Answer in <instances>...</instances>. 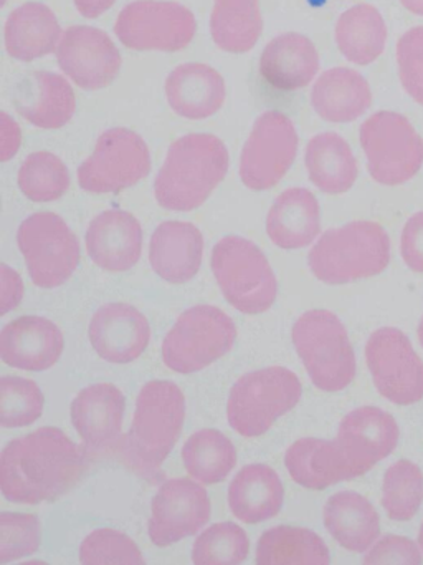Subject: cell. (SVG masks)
I'll use <instances>...</instances> for the list:
<instances>
[{"mask_svg": "<svg viewBox=\"0 0 423 565\" xmlns=\"http://www.w3.org/2000/svg\"><path fill=\"white\" fill-rule=\"evenodd\" d=\"M83 451L62 429L45 426L13 439L0 456V489L15 504H42L65 494L88 468Z\"/></svg>", "mask_w": 423, "mask_h": 565, "instance_id": "cell-1", "label": "cell"}, {"mask_svg": "<svg viewBox=\"0 0 423 565\" xmlns=\"http://www.w3.org/2000/svg\"><path fill=\"white\" fill-rule=\"evenodd\" d=\"M184 419V393L175 383H145L135 399L131 428L118 448L124 465L151 484L162 481V465L181 436Z\"/></svg>", "mask_w": 423, "mask_h": 565, "instance_id": "cell-2", "label": "cell"}, {"mask_svg": "<svg viewBox=\"0 0 423 565\" xmlns=\"http://www.w3.org/2000/svg\"><path fill=\"white\" fill-rule=\"evenodd\" d=\"M228 171V150L214 135L191 134L169 148L164 164L154 181L159 206L169 211L197 210L224 181Z\"/></svg>", "mask_w": 423, "mask_h": 565, "instance_id": "cell-3", "label": "cell"}, {"mask_svg": "<svg viewBox=\"0 0 423 565\" xmlns=\"http://www.w3.org/2000/svg\"><path fill=\"white\" fill-rule=\"evenodd\" d=\"M389 263V234L373 221H354L326 231L307 256L311 273L329 286L379 276Z\"/></svg>", "mask_w": 423, "mask_h": 565, "instance_id": "cell-4", "label": "cell"}, {"mask_svg": "<svg viewBox=\"0 0 423 565\" xmlns=\"http://www.w3.org/2000/svg\"><path fill=\"white\" fill-rule=\"evenodd\" d=\"M291 340L317 390L336 393L352 383L356 355L336 313L324 309L303 313L291 330Z\"/></svg>", "mask_w": 423, "mask_h": 565, "instance_id": "cell-5", "label": "cell"}, {"mask_svg": "<svg viewBox=\"0 0 423 565\" xmlns=\"http://www.w3.org/2000/svg\"><path fill=\"white\" fill-rule=\"evenodd\" d=\"M212 273L231 307L247 316L267 312L278 296L273 269L260 247L243 237L228 236L212 250Z\"/></svg>", "mask_w": 423, "mask_h": 565, "instance_id": "cell-6", "label": "cell"}, {"mask_svg": "<svg viewBox=\"0 0 423 565\" xmlns=\"http://www.w3.org/2000/svg\"><path fill=\"white\" fill-rule=\"evenodd\" d=\"M301 393L303 386L296 373L284 366L247 373L228 395V423L238 435L257 438L300 403Z\"/></svg>", "mask_w": 423, "mask_h": 565, "instance_id": "cell-7", "label": "cell"}, {"mask_svg": "<svg viewBox=\"0 0 423 565\" xmlns=\"http://www.w3.org/2000/svg\"><path fill=\"white\" fill-rule=\"evenodd\" d=\"M237 340L234 320L212 306L181 313L162 343V360L172 372L195 373L230 352Z\"/></svg>", "mask_w": 423, "mask_h": 565, "instance_id": "cell-8", "label": "cell"}, {"mask_svg": "<svg viewBox=\"0 0 423 565\" xmlns=\"http://www.w3.org/2000/svg\"><path fill=\"white\" fill-rule=\"evenodd\" d=\"M367 170L383 186L412 180L423 167V138L403 115L377 111L360 127Z\"/></svg>", "mask_w": 423, "mask_h": 565, "instance_id": "cell-9", "label": "cell"}, {"mask_svg": "<svg viewBox=\"0 0 423 565\" xmlns=\"http://www.w3.org/2000/svg\"><path fill=\"white\" fill-rule=\"evenodd\" d=\"M17 244L30 279L42 289L65 284L78 267L82 253L68 224L53 213H36L20 224Z\"/></svg>", "mask_w": 423, "mask_h": 565, "instance_id": "cell-10", "label": "cell"}, {"mask_svg": "<svg viewBox=\"0 0 423 565\" xmlns=\"http://www.w3.org/2000/svg\"><path fill=\"white\" fill-rule=\"evenodd\" d=\"M149 171L151 154L145 141L128 128H111L78 168V183L86 193H119L144 180Z\"/></svg>", "mask_w": 423, "mask_h": 565, "instance_id": "cell-11", "label": "cell"}, {"mask_svg": "<svg viewBox=\"0 0 423 565\" xmlns=\"http://www.w3.org/2000/svg\"><path fill=\"white\" fill-rule=\"evenodd\" d=\"M194 14L185 6L169 0H135L116 19L115 32L131 51L177 52L195 35Z\"/></svg>", "mask_w": 423, "mask_h": 565, "instance_id": "cell-12", "label": "cell"}, {"mask_svg": "<svg viewBox=\"0 0 423 565\" xmlns=\"http://www.w3.org/2000/svg\"><path fill=\"white\" fill-rule=\"evenodd\" d=\"M366 362L383 398L399 406L422 402L423 360L402 330H376L366 343Z\"/></svg>", "mask_w": 423, "mask_h": 565, "instance_id": "cell-13", "label": "cell"}, {"mask_svg": "<svg viewBox=\"0 0 423 565\" xmlns=\"http://www.w3.org/2000/svg\"><path fill=\"white\" fill-rule=\"evenodd\" d=\"M297 134L293 121L281 111H264L254 121L240 157V180L248 190L276 186L294 163Z\"/></svg>", "mask_w": 423, "mask_h": 565, "instance_id": "cell-14", "label": "cell"}, {"mask_svg": "<svg viewBox=\"0 0 423 565\" xmlns=\"http://www.w3.org/2000/svg\"><path fill=\"white\" fill-rule=\"evenodd\" d=\"M210 512V499L200 482L169 479L152 498L149 539L158 547H167L197 534L207 524Z\"/></svg>", "mask_w": 423, "mask_h": 565, "instance_id": "cell-15", "label": "cell"}, {"mask_svg": "<svg viewBox=\"0 0 423 565\" xmlns=\"http://www.w3.org/2000/svg\"><path fill=\"white\" fill-rule=\"evenodd\" d=\"M63 74L83 90L108 87L121 71L122 58L115 42L89 25H73L63 32L56 51Z\"/></svg>", "mask_w": 423, "mask_h": 565, "instance_id": "cell-16", "label": "cell"}, {"mask_svg": "<svg viewBox=\"0 0 423 565\" xmlns=\"http://www.w3.org/2000/svg\"><path fill=\"white\" fill-rule=\"evenodd\" d=\"M399 438V425L390 413L377 406H360L344 416L336 443L356 479L392 455Z\"/></svg>", "mask_w": 423, "mask_h": 565, "instance_id": "cell-17", "label": "cell"}, {"mask_svg": "<svg viewBox=\"0 0 423 565\" xmlns=\"http://www.w3.org/2000/svg\"><path fill=\"white\" fill-rule=\"evenodd\" d=\"M124 409V395L111 383L86 386L75 396L69 416L88 455L119 448Z\"/></svg>", "mask_w": 423, "mask_h": 565, "instance_id": "cell-18", "label": "cell"}, {"mask_svg": "<svg viewBox=\"0 0 423 565\" xmlns=\"http://www.w3.org/2000/svg\"><path fill=\"white\" fill-rule=\"evenodd\" d=\"M89 343L109 363L134 362L148 349L151 327L144 313L124 302H112L96 310L89 322Z\"/></svg>", "mask_w": 423, "mask_h": 565, "instance_id": "cell-19", "label": "cell"}, {"mask_svg": "<svg viewBox=\"0 0 423 565\" xmlns=\"http://www.w3.org/2000/svg\"><path fill=\"white\" fill-rule=\"evenodd\" d=\"M65 349L58 327L43 317L25 316L12 320L0 332L3 363L26 372L52 369Z\"/></svg>", "mask_w": 423, "mask_h": 565, "instance_id": "cell-20", "label": "cell"}, {"mask_svg": "<svg viewBox=\"0 0 423 565\" xmlns=\"http://www.w3.org/2000/svg\"><path fill=\"white\" fill-rule=\"evenodd\" d=\"M86 249L93 263L101 269L108 273H126L141 257V224L128 211H105L89 223Z\"/></svg>", "mask_w": 423, "mask_h": 565, "instance_id": "cell-21", "label": "cell"}, {"mask_svg": "<svg viewBox=\"0 0 423 565\" xmlns=\"http://www.w3.org/2000/svg\"><path fill=\"white\" fill-rule=\"evenodd\" d=\"M204 237L198 227L184 221L159 224L149 244L152 269L165 282L185 284L202 266Z\"/></svg>", "mask_w": 423, "mask_h": 565, "instance_id": "cell-22", "label": "cell"}, {"mask_svg": "<svg viewBox=\"0 0 423 565\" xmlns=\"http://www.w3.org/2000/svg\"><path fill=\"white\" fill-rule=\"evenodd\" d=\"M169 107L187 120H205L217 114L227 97L224 78L205 64H182L165 81Z\"/></svg>", "mask_w": 423, "mask_h": 565, "instance_id": "cell-23", "label": "cell"}, {"mask_svg": "<svg viewBox=\"0 0 423 565\" xmlns=\"http://www.w3.org/2000/svg\"><path fill=\"white\" fill-rule=\"evenodd\" d=\"M15 107L33 127L56 130L75 115V92L59 75L33 72L17 88Z\"/></svg>", "mask_w": 423, "mask_h": 565, "instance_id": "cell-24", "label": "cell"}, {"mask_svg": "<svg viewBox=\"0 0 423 565\" xmlns=\"http://www.w3.org/2000/svg\"><path fill=\"white\" fill-rule=\"evenodd\" d=\"M319 71V54L311 39L301 34L280 35L264 47L260 75L274 90L293 92L307 87Z\"/></svg>", "mask_w": 423, "mask_h": 565, "instance_id": "cell-25", "label": "cell"}, {"mask_svg": "<svg viewBox=\"0 0 423 565\" xmlns=\"http://www.w3.org/2000/svg\"><path fill=\"white\" fill-rule=\"evenodd\" d=\"M311 104L324 121L350 124L372 107V92L359 72L336 67L317 78L311 92Z\"/></svg>", "mask_w": 423, "mask_h": 565, "instance_id": "cell-26", "label": "cell"}, {"mask_svg": "<svg viewBox=\"0 0 423 565\" xmlns=\"http://www.w3.org/2000/svg\"><path fill=\"white\" fill-rule=\"evenodd\" d=\"M321 233V207L304 188H291L274 201L267 217V234L281 249H303Z\"/></svg>", "mask_w": 423, "mask_h": 565, "instance_id": "cell-27", "label": "cell"}, {"mask_svg": "<svg viewBox=\"0 0 423 565\" xmlns=\"http://www.w3.org/2000/svg\"><path fill=\"white\" fill-rule=\"evenodd\" d=\"M324 527L350 552L364 554L380 535V519L369 499L354 491L337 492L323 509Z\"/></svg>", "mask_w": 423, "mask_h": 565, "instance_id": "cell-28", "label": "cell"}, {"mask_svg": "<svg viewBox=\"0 0 423 565\" xmlns=\"http://www.w3.org/2000/svg\"><path fill=\"white\" fill-rule=\"evenodd\" d=\"M283 499L280 476L267 465L245 466L228 488L231 512L245 524H260L273 519L281 511Z\"/></svg>", "mask_w": 423, "mask_h": 565, "instance_id": "cell-29", "label": "cell"}, {"mask_svg": "<svg viewBox=\"0 0 423 565\" xmlns=\"http://www.w3.org/2000/svg\"><path fill=\"white\" fill-rule=\"evenodd\" d=\"M284 466L296 484L313 491L354 479L336 439H297L288 448Z\"/></svg>", "mask_w": 423, "mask_h": 565, "instance_id": "cell-30", "label": "cell"}, {"mask_svg": "<svg viewBox=\"0 0 423 565\" xmlns=\"http://www.w3.org/2000/svg\"><path fill=\"white\" fill-rule=\"evenodd\" d=\"M3 35L10 57L32 62L52 54L63 34L52 9L39 2H29L9 15Z\"/></svg>", "mask_w": 423, "mask_h": 565, "instance_id": "cell-31", "label": "cell"}, {"mask_svg": "<svg viewBox=\"0 0 423 565\" xmlns=\"http://www.w3.org/2000/svg\"><path fill=\"white\" fill-rule=\"evenodd\" d=\"M304 164L311 183L326 194L346 193L359 177V167L349 143L337 134H321L311 138L304 153Z\"/></svg>", "mask_w": 423, "mask_h": 565, "instance_id": "cell-32", "label": "cell"}, {"mask_svg": "<svg viewBox=\"0 0 423 565\" xmlns=\"http://www.w3.org/2000/svg\"><path fill=\"white\" fill-rule=\"evenodd\" d=\"M387 25L373 6L359 4L340 15L336 24V44L340 54L356 65H370L382 55Z\"/></svg>", "mask_w": 423, "mask_h": 565, "instance_id": "cell-33", "label": "cell"}, {"mask_svg": "<svg viewBox=\"0 0 423 565\" xmlns=\"http://www.w3.org/2000/svg\"><path fill=\"white\" fill-rule=\"evenodd\" d=\"M263 29L260 0H215L210 34L218 49L245 54L257 45Z\"/></svg>", "mask_w": 423, "mask_h": 565, "instance_id": "cell-34", "label": "cell"}, {"mask_svg": "<svg viewBox=\"0 0 423 565\" xmlns=\"http://www.w3.org/2000/svg\"><path fill=\"white\" fill-rule=\"evenodd\" d=\"M329 562V548L310 529L278 525L261 534L258 541L257 564L260 565H326Z\"/></svg>", "mask_w": 423, "mask_h": 565, "instance_id": "cell-35", "label": "cell"}, {"mask_svg": "<svg viewBox=\"0 0 423 565\" xmlns=\"http://www.w3.org/2000/svg\"><path fill=\"white\" fill-rule=\"evenodd\" d=\"M182 461L195 481L218 484L237 465V449L218 429H200L185 441Z\"/></svg>", "mask_w": 423, "mask_h": 565, "instance_id": "cell-36", "label": "cell"}, {"mask_svg": "<svg viewBox=\"0 0 423 565\" xmlns=\"http://www.w3.org/2000/svg\"><path fill=\"white\" fill-rule=\"evenodd\" d=\"M423 502V472L415 462H393L382 481V505L389 519L406 522L415 518Z\"/></svg>", "mask_w": 423, "mask_h": 565, "instance_id": "cell-37", "label": "cell"}, {"mask_svg": "<svg viewBox=\"0 0 423 565\" xmlns=\"http://www.w3.org/2000/svg\"><path fill=\"white\" fill-rule=\"evenodd\" d=\"M19 188L33 203H52L68 191V168L48 151L32 153L20 167Z\"/></svg>", "mask_w": 423, "mask_h": 565, "instance_id": "cell-38", "label": "cell"}, {"mask_svg": "<svg viewBox=\"0 0 423 565\" xmlns=\"http://www.w3.org/2000/svg\"><path fill=\"white\" fill-rule=\"evenodd\" d=\"M250 552L247 532L235 522H217L205 529L192 547V561L197 565L241 564Z\"/></svg>", "mask_w": 423, "mask_h": 565, "instance_id": "cell-39", "label": "cell"}, {"mask_svg": "<svg viewBox=\"0 0 423 565\" xmlns=\"http://www.w3.org/2000/svg\"><path fill=\"white\" fill-rule=\"evenodd\" d=\"M42 390L32 380L3 376L0 380V425L3 428H23L42 416Z\"/></svg>", "mask_w": 423, "mask_h": 565, "instance_id": "cell-40", "label": "cell"}, {"mask_svg": "<svg viewBox=\"0 0 423 565\" xmlns=\"http://www.w3.org/2000/svg\"><path fill=\"white\" fill-rule=\"evenodd\" d=\"M83 565L145 564L138 544L115 529H98L86 535L79 545Z\"/></svg>", "mask_w": 423, "mask_h": 565, "instance_id": "cell-41", "label": "cell"}, {"mask_svg": "<svg viewBox=\"0 0 423 565\" xmlns=\"http://www.w3.org/2000/svg\"><path fill=\"white\" fill-rule=\"evenodd\" d=\"M42 542V524L35 514H0V565L35 554Z\"/></svg>", "mask_w": 423, "mask_h": 565, "instance_id": "cell-42", "label": "cell"}, {"mask_svg": "<svg viewBox=\"0 0 423 565\" xmlns=\"http://www.w3.org/2000/svg\"><path fill=\"white\" fill-rule=\"evenodd\" d=\"M397 64L403 90L423 107V28L410 29L397 42Z\"/></svg>", "mask_w": 423, "mask_h": 565, "instance_id": "cell-43", "label": "cell"}, {"mask_svg": "<svg viewBox=\"0 0 423 565\" xmlns=\"http://www.w3.org/2000/svg\"><path fill=\"white\" fill-rule=\"evenodd\" d=\"M364 564H402L420 565L423 552L419 542L410 541L403 535H383L373 542L369 551L364 552Z\"/></svg>", "mask_w": 423, "mask_h": 565, "instance_id": "cell-44", "label": "cell"}, {"mask_svg": "<svg viewBox=\"0 0 423 565\" xmlns=\"http://www.w3.org/2000/svg\"><path fill=\"white\" fill-rule=\"evenodd\" d=\"M400 254L410 270L423 274V211L413 214L403 226Z\"/></svg>", "mask_w": 423, "mask_h": 565, "instance_id": "cell-45", "label": "cell"}, {"mask_svg": "<svg viewBox=\"0 0 423 565\" xmlns=\"http://www.w3.org/2000/svg\"><path fill=\"white\" fill-rule=\"evenodd\" d=\"M23 297V284L19 274L2 264V316L19 306Z\"/></svg>", "mask_w": 423, "mask_h": 565, "instance_id": "cell-46", "label": "cell"}, {"mask_svg": "<svg viewBox=\"0 0 423 565\" xmlns=\"http://www.w3.org/2000/svg\"><path fill=\"white\" fill-rule=\"evenodd\" d=\"M20 130L15 121L7 114L0 117V151H2V161H9L13 154L19 151Z\"/></svg>", "mask_w": 423, "mask_h": 565, "instance_id": "cell-47", "label": "cell"}, {"mask_svg": "<svg viewBox=\"0 0 423 565\" xmlns=\"http://www.w3.org/2000/svg\"><path fill=\"white\" fill-rule=\"evenodd\" d=\"M116 0H75V8L83 18L96 19L115 6Z\"/></svg>", "mask_w": 423, "mask_h": 565, "instance_id": "cell-48", "label": "cell"}, {"mask_svg": "<svg viewBox=\"0 0 423 565\" xmlns=\"http://www.w3.org/2000/svg\"><path fill=\"white\" fill-rule=\"evenodd\" d=\"M400 4L412 14L423 18V0H400Z\"/></svg>", "mask_w": 423, "mask_h": 565, "instance_id": "cell-49", "label": "cell"}, {"mask_svg": "<svg viewBox=\"0 0 423 565\" xmlns=\"http://www.w3.org/2000/svg\"><path fill=\"white\" fill-rule=\"evenodd\" d=\"M416 335H419V342L423 349V316L422 319H420L419 327H416Z\"/></svg>", "mask_w": 423, "mask_h": 565, "instance_id": "cell-50", "label": "cell"}, {"mask_svg": "<svg viewBox=\"0 0 423 565\" xmlns=\"http://www.w3.org/2000/svg\"><path fill=\"white\" fill-rule=\"evenodd\" d=\"M419 545L423 552V522H422V525H420V531H419Z\"/></svg>", "mask_w": 423, "mask_h": 565, "instance_id": "cell-51", "label": "cell"}]
</instances>
